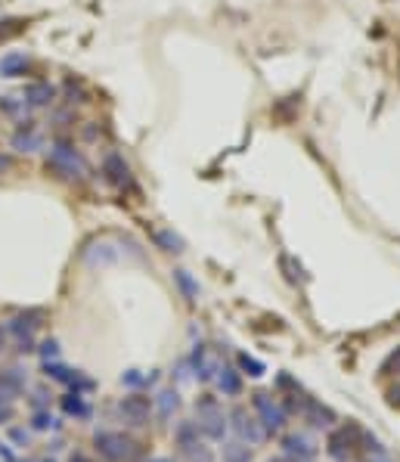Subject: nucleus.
I'll use <instances>...</instances> for the list:
<instances>
[{
  "label": "nucleus",
  "mask_w": 400,
  "mask_h": 462,
  "mask_svg": "<svg viewBox=\"0 0 400 462\" xmlns=\"http://www.w3.org/2000/svg\"><path fill=\"white\" fill-rule=\"evenodd\" d=\"M94 447L106 462H137L140 453H143V447H140L134 437L121 434V431H109V428L96 431Z\"/></svg>",
  "instance_id": "f257e3e1"
},
{
  "label": "nucleus",
  "mask_w": 400,
  "mask_h": 462,
  "mask_svg": "<svg viewBox=\"0 0 400 462\" xmlns=\"http://www.w3.org/2000/svg\"><path fill=\"white\" fill-rule=\"evenodd\" d=\"M196 412H199V431H202V437H208V441H224L230 422H227V416H224V410H220L218 397H211V394H202V397L196 400Z\"/></svg>",
  "instance_id": "f03ea898"
},
{
  "label": "nucleus",
  "mask_w": 400,
  "mask_h": 462,
  "mask_svg": "<svg viewBox=\"0 0 400 462\" xmlns=\"http://www.w3.org/2000/svg\"><path fill=\"white\" fill-rule=\"evenodd\" d=\"M360 425L357 422H344L329 428V437H326V456L332 462H350L354 450L360 447Z\"/></svg>",
  "instance_id": "7ed1b4c3"
},
{
  "label": "nucleus",
  "mask_w": 400,
  "mask_h": 462,
  "mask_svg": "<svg viewBox=\"0 0 400 462\" xmlns=\"http://www.w3.org/2000/svg\"><path fill=\"white\" fill-rule=\"evenodd\" d=\"M251 406H255V412H257V422H261V428L267 431V434H280V431L286 428V419H288V412L282 410V403H280V400H273V397H270V394L257 391L255 397H251Z\"/></svg>",
  "instance_id": "20e7f679"
},
{
  "label": "nucleus",
  "mask_w": 400,
  "mask_h": 462,
  "mask_svg": "<svg viewBox=\"0 0 400 462\" xmlns=\"http://www.w3.org/2000/svg\"><path fill=\"white\" fill-rule=\"evenodd\" d=\"M227 422H230V428L236 431V441L249 443V447H257V443L267 441V431L261 428L257 416H249L242 406H233V412L227 416Z\"/></svg>",
  "instance_id": "39448f33"
},
{
  "label": "nucleus",
  "mask_w": 400,
  "mask_h": 462,
  "mask_svg": "<svg viewBox=\"0 0 400 462\" xmlns=\"http://www.w3.org/2000/svg\"><path fill=\"white\" fill-rule=\"evenodd\" d=\"M187 363H189V369L196 372V379H199V381H214V379H218V372H220V366H224L220 357L214 354L211 344H196Z\"/></svg>",
  "instance_id": "423d86ee"
},
{
  "label": "nucleus",
  "mask_w": 400,
  "mask_h": 462,
  "mask_svg": "<svg viewBox=\"0 0 400 462\" xmlns=\"http://www.w3.org/2000/svg\"><path fill=\"white\" fill-rule=\"evenodd\" d=\"M317 443L310 434L304 431H295V434L282 437V459L286 462H317Z\"/></svg>",
  "instance_id": "0eeeda50"
},
{
  "label": "nucleus",
  "mask_w": 400,
  "mask_h": 462,
  "mask_svg": "<svg viewBox=\"0 0 400 462\" xmlns=\"http://www.w3.org/2000/svg\"><path fill=\"white\" fill-rule=\"evenodd\" d=\"M301 419H304L310 428H319V431H329V428H335V422H338V416H335V410L332 406H326L323 400H317V397H304V403H301V412H298Z\"/></svg>",
  "instance_id": "6e6552de"
},
{
  "label": "nucleus",
  "mask_w": 400,
  "mask_h": 462,
  "mask_svg": "<svg viewBox=\"0 0 400 462\" xmlns=\"http://www.w3.org/2000/svg\"><path fill=\"white\" fill-rule=\"evenodd\" d=\"M118 412H121V419H125L127 425L140 428V425H146V422H149V416H152V400L143 397V394H127V397H121Z\"/></svg>",
  "instance_id": "1a4fd4ad"
},
{
  "label": "nucleus",
  "mask_w": 400,
  "mask_h": 462,
  "mask_svg": "<svg viewBox=\"0 0 400 462\" xmlns=\"http://www.w3.org/2000/svg\"><path fill=\"white\" fill-rule=\"evenodd\" d=\"M22 391H25V372L22 369H3L0 372V400L13 403Z\"/></svg>",
  "instance_id": "9d476101"
},
{
  "label": "nucleus",
  "mask_w": 400,
  "mask_h": 462,
  "mask_svg": "<svg viewBox=\"0 0 400 462\" xmlns=\"http://www.w3.org/2000/svg\"><path fill=\"white\" fill-rule=\"evenodd\" d=\"M214 381H218V391L224 394V397H239V394H242V372H239V369L220 366Z\"/></svg>",
  "instance_id": "9b49d317"
},
{
  "label": "nucleus",
  "mask_w": 400,
  "mask_h": 462,
  "mask_svg": "<svg viewBox=\"0 0 400 462\" xmlns=\"http://www.w3.org/2000/svg\"><path fill=\"white\" fill-rule=\"evenodd\" d=\"M152 410H156L162 419H171L177 410H180V394H177L174 388H165V391H158L156 400H152Z\"/></svg>",
  "instance_id": "f8f14e48"
},
{
  "label": "nucleus",
  "mask_w": 400,
  "mask_h": 462,
  "mask_svg": "<svg viewBox=\"0 0 400 462\" xmlns=\"http://www.w3.org/2000/svg\"><path fill=\"white\" fill-rule=\"evenodd\" d=\"M174 443L180 447V453H187L189 447L202 443V431H199V422H180L174 428Z\"/></svg>",
  "instance_id": "ddd939ff"
},
{
  "label": "nucleus",
  "mask_w": 400,
  "mask_h": 462,
  "mask_svg": "<svg viewBox=\"0 0 400 462\" xmlns=\"http://www.w3.org/2000/svg\"><path fill=\"white\" fill-rule=\"evenodd\" d=\"M63 412H65V416H75V419H90V416H94L90 403L78 391H72V394H65V397H63Z\"/></svg>",
  "instance_id": "4468645a"
},
{
  "label": "nucleus",
  "mask_w": 400,
  "mask_h": 462,
  "mask_svg": "<svg viewBox=\"0 0 400 462\" xmlns=\"http://www.w3.org/2000/svg\"><path fill=\"white\" fill-rule=\"evenodd\" d=\"M156 379H158L156 372H140V369H127V372L121 375V385H127V388H149V385H156Z\"/></svg>",
  "instance_id": "2eb2a0df"
},
{
  "label": "nucleus",
  "mask_w": 400,
  "mask_h": 462,
  "mask_svg": "<svg viewBox=\"0 0 400 462\" xmlns=\"http://www.w3.org/2000/svg\"><path fill=\"white\" fill-rule=\"evenodd\" d=\"M224 462H251V450L242 441H230L224 443Z\"/></svg>",
  "instance_id": "dca6fc26"
},
{
  "label": "nucleus",
  "mask_w": 400,
  "mask_h": 462,
  "mask_svg": "<svg viewBox=\"0 0 400 462\" xmlns=\"http://www.w3.org/2000/svg\"><path fill=\"white\" fill-rule=\"evenodd\" d=\"M32 428L34 431H56L59 428V419L50 416V410H34L32 412Z\"/></svg>",
  "instance_id": "f3484780"
},
{
  "label": "nucleus",
  "mask_w": 400,
  "mask_h": 462,
  "mask_svg": "<svg viewBox=\"0 0 400 462\" xmlns=\"http://www.w3.org/2000/svg\"><path fill=\"white\" fill-rule=\"evenodd\" d=\"M44 372L50 375V379H56V381H65V385H72V381H75V369H69V366H63V363H50L47 360L44 363Z\"/></svg>",
  "instance_id": "a211bd4d"
},
{
  "label": "nucleus",
  "mask_w": 400,
  "mask_h": 462,
  "mask_svg": "<svg viewBox=\"0 0 400 462\" xmlns=\"http://www.w3.org/2000/svg\"><path fill=\"white\" fill-rule=\"evenodd\" d=\"M174 280H177V286L183 288V295H187L189 301H196V298H199V282H196L193 276L187 273V270H177V273H174Z\"/></svg>",
  "instance_id": "6ab92c4d"
},
{
  "label": "nucleus",
  "mask_w": 400,
  "mask_h": 462,
  "mask_svg": "<svg viewBox=\"0 0 400 462\" xmlns=\"http://www.w3.org/2000/svg\"><path fill=\"white\" fill-rule=\"evenodd\" d=\"M239 369H242V372H249L251 379H257V375L267 372V369H264V363L255 360V357H249V354H239Z\"/></svg>",
  "instance_id": "aec40b11"
},
{
  "label": "nucleus",
  "mask_w": 400,
  "mask_h": 462,
  "mask_svg": "<svg viewBox=\"0 0 400 462\" xmlns=\"http://www.w3.org/2000/svg\"><path fill=\"white\" fill-rule=\"evenodd\" d=\"M183 459L187 462H214V453L205 447V443H196V447H189L187 453H183Z\"/></svg>",
  "instance_id": "412c9836"
},
{
  "label": "nucleus",
  "mask_w": 400,
  "mask_h": 462,
  "mask_svg": "<svg viewBox=\"0 0 400 462\" xmlns=\"http://www.w3.org/2000/svg\"><path fill=\"white\" fill-rule=\"evenodd\" d=\"M381 372H385V375H394V372H397V375H400V348L394 350V354L388 357L385 363H381Z\"/></svg>",
  "instance_id": "4be33fe9"
},
{
  "label": "nucleus",
  "mask_w": 400,
  "mask_h": 462,
  "mask_svg": "<svg viewBox=\"0 0 400 462\" xmlns=\"http://www.w3.org/2000/svg\"><path fill=\"white\" fill-rule=\"evenodd\" d=\"M10 441H13L16 447H28V441H32V431H28V428H10Z\"/></svg>",
  "instance_id": "5701e85b"
},
{
  "label": "nucleus",
  "mask_w": 400,
  "mask_h": 462,
  "mask_svg": "<svg viewBox=\"0 0 400 462\" xmlns=\"http://www.w3.org/2000/svg\"><path fill=\"white\" fill-rule=\"evenodd\" d=\"M158 242L165 245V251H183V242L177 236H171V233H158Z\"/></svg>",
  "instance_id": "b1692460"
},
{
  "label": "nucleus",
  "mask_w": 400,
  "mask_h": 462,
  "mask_svg": "<svg viewBox=\"0 0 400 462\" xmlns=\"http://www.w3.org/2000/svg\"><path fill=\"white\" fill-rule=\"evenodd\" d=\"M10 419H13V406H10L7 400H0V425H7Z\"/></svg>",
  "instance_id": "393cba45"
},
{
  "label": "nucleus",
  "mask_w": 400,
  "mask_h": 462,
  "mask_svg": "<svg viewBox=\"0 0 400 462\" xmlns=\"http://www.w3.org/2000/svg\"><path fill=\"white\" fill-rule=\"evenodd\" d=\"M56 348H59L56 342H47V344H44V360H50V357H56V354H59Z\"/></svg>",
  "instance_id": "a878e982"
},
{
  "label": "nucleus",
  "mask_w": 400,
  "mask_h": 462,
  "mask_svg": "<svg viewBox=\"0 0 400 462\" xmlns=\"http://www.w3.org/2000/svg\"><path fill=\"white\" fill-rule=\"evenodd\" d=\"M366 462H391V456H388V453H369Z\"/></svg>",
  "instance_id": "bb28decb"
},
{
  "label": "nucleus",
  "mask_w": 400,
  "mask_h": 462,
  "mask_svg": "<svg viewBox=\"0 0 400 462\" xmlns=\"http://www.w3.org/2000/svg\"><path fill=\"white\" fill-rule=\"evenodd\" d=\"M388 400H391V403H400V385H397V388H391V391H388Z\"/></svg>",
  "instance_id": "cd10ccee"
},
{
  "label": "nucleus",
  "mask_w": 400,
  "mask_h": 462,
  "mask_svg": "<svg viewBox=\"0 0 400 462\" xmlns=\"http://www.w3.org/2000/svg\"><path fill=\"white\" fill-rule=\"evenodd\" d=\"M69 462H94V459H90L87 453H72V459H69Z\"/></svg>",
  "instance_id": "c85d7f7f"
},
{
  "label": "nucleus",
  "mask_w": 400,
  "mask_h": 462,
  "mask_svg": "<svg viewBox=\"0 0 400 462\" xmlns=\"http://www.w3.org/2000/svg\"><path fill=\"white\" fill-rule=\"evenodd\" d=\"M3 344H7V335H3V329H0V350H3Z\"/></svg>",
  "instance_id": "c756f323"
},
{
  "label": "nucleus",
  "mask_w": 400,
  "mask_h": 462,
  "mask_svg": "<svg viewBox=\"0 0 400 462\" xmlns=\"http://www.w3.org/2000/svg\"><path fill=\"white\" fill-rule=\"evenodd\" d=\"M149 462H171V459H165V456H158V459H149Z\"/></svg>",
  "instance_id": "7c9ffc66"
},
{
  "label": "nucleus",
  "mask_w": 400,
  "mask_h": 462,
  "mask_svg": "<svg viewBox=\"0 0 400 462\" xmlns=\"http://www.w3.org/2000/svg\"><path fill=\"white\" fill-rule=\"evenodd\" d=\"M267 462H286V459H282V456H276V459H267Z\"/></svg>",
  "instance_id": "2f4dec72"
},
{
  "label": "nucleus",
  "mask_w": 400,
  "mask_h": 462,
  "mask_svg": "<svg viewBox=\"0 0 400 462\" xmlns=\"http://www.w3.org/2000/svg\"><path fill=\"white\" fill-rule=\"evenodd\" d=\"M41 462H56V459H50V456H47V459H41Z\"/></svg>",
  "instance_id": "473e14b6"
}]
</instances>
